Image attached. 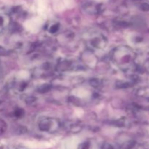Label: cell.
<instances>
[{
    "label": "cell",
    "mask_w": 149,
    "mask_h": 149,
    "mask_svg": "<svg viewBox=\"0 0 149 149\" xmlns=\"http://www.w3.org/2000/svg\"><path fill=\"white\" fill-rule=\"evenodd\" d=\"M4 16L3 15L0 14V29H2L3 25L4 24Z\"/></svg>",
    "instance_id": "obj_1"
}]
</instances>
